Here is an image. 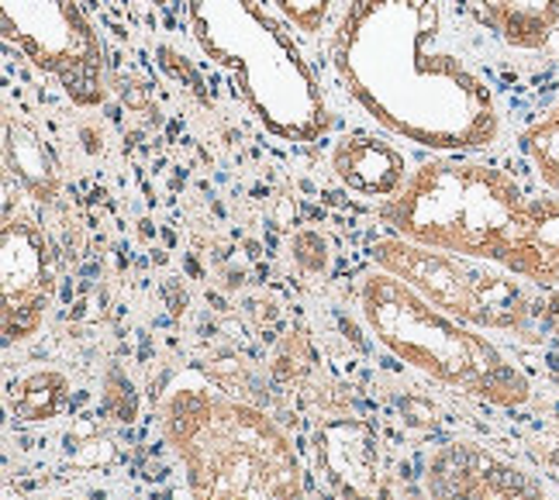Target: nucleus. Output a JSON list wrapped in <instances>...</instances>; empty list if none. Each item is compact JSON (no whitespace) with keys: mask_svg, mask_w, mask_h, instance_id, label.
<instances>
[{"mask_svg":"<svg viewBox=\"0 0 559 500\" xmlns=\"http://www.w3.org/2000/svg\"><path fill=\"white\" fill-rule=\"evenodd\" d=\"M329 56L342 91L404 142L477 156L501 139L493 91L445 46L439 0H346Z\"/></svg>","mask_w":559,"mask_h":500,"instance_id":"nucleus-1","label":"nucleus"},{"mask_svg":"<svg viewBox=\"0 0 559 500\" xmlns=\"http://www.w3.org/2000/svg\"><path fill=\"white\" fill-rule=\"evenodd\" d=\"M198 49L235 80V94L270 135L311 145L332 128L329 100L287 28L260 0H187Z\"/></svg>","mask_w":559,"mask_h":500,"instance_id":"nucleus-2","label":"nucleus"},{"mask_svg":"<svg viewBox=\"0 0 559 500\" xmlns=\"http://www.w3.org/2000/svg\"><path fill=\"white\" fill-rule=\"evenodd\" d=\"M528 201L508 169L477 156H432L377 204L397 238L511 270L528 231Z\"/></svg>","mask_w":559,"mask_h":500,"instance_id":"nucleus-3","label":"nucleus"},{"mask_svg":"<svg viewBox=\"0 0 559 500\" xmlns=\"http://www.w3.org/2000/svg\"><path fill=\"white\" fill-rule=\"evenodd\" d=\"M166 431L198 500H300V469L287 434L263 410L180 390Z\"/></svg>","mask_w":559,"mask_h":500,"instance_id":"nucleus-4","label":"nucleus"},{"mask_svg":"<svg viewBox=\"0 0 559 500\" xmlns=\"http://www.w3.org/2000/svg\"><path fill=\"white\" fill-rule=\"evenodd\" d=\"M362 311L383 345L436 380L473 394L480 401L519 407L532 397V386L522 369H514L493 345L469 332L463 321L442 314L421 294L377 270L362 284Z\"/></svg>","mask_w":559,"mask_h":500,"instance_id":"nucleus-5","label":"nucleus"},{"mask_svg":"<svg viewBox=\"0 0 559 500\" xmlns=\"http://www.w3.org/2000/svg\"><path fill=\"white\" fill-rule=\"evenodd\" d=\"M373 259L380 263V270L394 273L432 308L463 324L498 332H525L532 318L539 314L522 276L493 270V263H484V259L439 252L397 235L373 242Z\"/></svg>","mask_w":559,"mask_h":500,"instance_id":"nucleus-6","label":"nucleus"},{"mask_svg":"<svg viewBox=\"0 0 559 500\" xmlns=\"http://www.w3.org/2000/svg\"><path fill=\"white\" fill-rule=\"evenodd\" d=\"M0 28L8 46L52 76L73 104L107 100L100 35L76 0H0Z\"/></svg>","mask_w":559,"mask_h":500,"instance_id":"nucleus-7","label":"nucleus"},{"mask_svg":"<svg viewBox=\"0 0 559 500\" xmlns=\"http://www.w3.org/2000/svg\"><path fill=\"white\" fill-rule=\"evenodd\" d=\"M52 297V273H49V246L46 235L28 214H8L4 222V332L8 342L28 338L46 303Z\"/></svg>","mask_w":559,"mask_h":500,"instance_id":"nucleus-8","label":"nucleus"},{"mask_svg":"<svg viewBox=\"0 0 559 500\" xmlns=\"http://www.w3.org/2000/svg\"><path fill=\"white\" fill-rule=\"evenodd\" d=\"M428 487L436 500H552L535 476L469 442H453L436 455Z\"/></svg>","mask_w":559,"mask_h":500,"instance_id":"nucleus-9","label":"nucleus"},{"mask_svg":"<svg viewBox=\"0 0 559 500\" xmlns=\"http://www.w3.org/2000/svg\"><path fill=\"white\" fill-rule=\"evenodd\" d=\"M332 172L342 187H349L362 198L391 201L412 180L415 169H407L404 152L394 142L377 135H346L332 148Z\"/></svg>","mask_w":559,"mask_h":500,"instance_id":"nucleus-10","label":"nucleus"},{"mask_svg":"<svg viewBox=\"0 0 559 500\" xmlns=\"http://www.w3.org/2000/svg\"><path fill=\"white\" fill-rule=\"evenodd\" d=\"M484 25L519 52L546 49L559 32V0H473Z\"/></svg>","mask_w":559,"mask_h":500,"instance_id":"nucleus-11","label":"nucleus"},{"mask_svg":"<svg viewBox=\"0 0 559 500\" xmlns=\"http://www.w3.org/2000/svg\"><path fill=\"white\" fill-rule=\"evenodd\" d=\"M508 273L522 276L525 284L559 290V198L556 193L528 201V231Z\"/></svg>","mask_w":559,"mask_h":500,"instance_id":"nucleus-12","label":"nucleus"},{"mask_svg":"<svg viewBox=\"0 0 559 500\" xmlns=\"http://www.w3.org/2000/svg\"><path fill=\"white\" fill-rule=\"evenodd\" d=\"M4 159L35 201H56L59 193V163L28 121H4Z\"/></svg>","mask_w":559,"mask_h":500,"instance_id":"nucleus-13","label":"nucleus"},{"mask_svg":"<svg viewBox=\"0 0 559 500\" xmlns=\"http://www.w3.org/2000/svg\"><path fill=\"white\" fill-rule=\"evenodd\" d=\"M522 148L535 169V177L543 180V187L559 198V100L549 111L532 121L522 135Z\"/></svg>","mask_w":559,"mask_h":500,"instance_id":"nucleus-14","label":"nucleus"},{"mask_svg":"<svg viewBox=\"0 0 559 500\" xmlns=\"http://www.w3.org/2000/svg\"><path fill=\"white\" fill-rule=\"evenodd\" d=\"M67 401V380L59 373H35L14 386V407L25 421L52 418Z\"/></svg>","mask_w":559,"mask_h":500,"instance_id":"nucleus-15","label":"nucleus"},{"mask_svg":"<svg viewBox=\"0 0 559 500\" xmlns=\"http://www.w3.org/2000/svg\"><path fill=\"white\" fill-rule=\"evenodd\" d=\"M273 8L300 35H318L335 8V0H273Z\"/></svg>","mask_w":559,"mask_h":500,"instance_id":"nucleus-16","label":"nucleus"},{"mask_svg":"<svg viewBox=\"0 0 559 500\" xmlns=\"http://www.w3.org/2000/svg\"><path fill=\"white\" fill-rule=\"evenodd\" d=\"M290 252H294V263L305 273H325V266H329V242L311 228L294 235Z\"/></svg>","mask_w":559,"mask_h":500,"instance_id":"nucleus-17","label":"nucleus"},{"mask_svg":"<svg viewBox=\"0 0 559 500\" xmlns=\"http://www.w3.org/2000/svg\"><path fill=\"white\" fill-rule=\"evenodd\" d=\"M539 321H543V329H546V332L559 335V290H552V294L546 297V303L539 308Z\"/></svg>","mask_w":559,"mask_h":500,"instance_id":"nucleus-18","label":"nucleus"}]
</instances>
